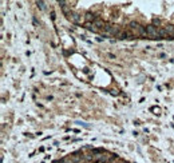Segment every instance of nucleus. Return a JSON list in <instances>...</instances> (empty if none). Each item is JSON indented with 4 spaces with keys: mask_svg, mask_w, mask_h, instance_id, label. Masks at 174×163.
I'll use <instances>...</instances> for the list:
<instances>
[{
    "mask_svg": "<svg viewBox=\"0 0 174 163\" xmlns=\"http://www.w3.org/2000/svg\"><path fill=\"white\" fill-rule=\"evenodd\" d=\"M130 29H131V34L134 36H147L146 34V27L141 26V24L135 23V21H131L130 23Z\"/></svg>",
    "mask_w": 174,
    "mask_h": 163,
    "instance_id": "f257e3e1",
    "label": "nucleus"
},
{
    "mask_svg": "<svg viewBox=\"0 0 174 163\" xmlns=\"http://www.w3.org/2000/svg\"><path fill=\"white\" fill-rule=\"evenodd\" d=\"M121 31H122V29L119 28V27L113 26V24H106V26L103 27V34H104V35H109V36H115V38H116Z\"/></svg>",
    "mask_w": 174,
    "mask_h": 163,
    "instance_id": "f03ea898",
    "label": "nucleus"
},
{
    "mask_svg": "<svg viewBox=\"0 0 174 163\" xmlns=\"http://www.w3.org/2000/svg\"><path fill=\"white\" fill-rule=\"evenodd\" d=\"M146 34L150 39H161L160 34H158V28L154 26H147L146 27Z\"/></svg>",
    "mask_w": 174,
    "mask_h": 163,
    "instance_id": "7ed1b4c3",
    "label": "nucleus"
},
{
    "mask_svg": "<svg viewBox=\"0 0 174 163\" xmlns=\"http://www.w3.org/2000/svg\"><path fill=\"white\" fill-rule=\"evenodd\" d=\"M67 19H68V20H71L73 23H75V24H81L82 21H83L84 16H82V15L78 14V12H74V11H73V14L70 15Z\"/></svg>",
    "mask_w": 174,
    "mask_h": 163,
    "instance_id": "20e7f679",
    "label": "nucleus"
},
{
    "mask_svg": "<svg viewBox=\"0 0 174 163\" xmlns=\"http://www.w3.org/2000/svg\"><path fill=\"white\" fill-rule=\"evenodd\" d=\"M165 29L168 31V35H169V39H174V26L169 24L168 27H165Z\"/></svg>",
    "mask_w": 174,
    "mask_h": 163,
    "instance_id": "39448f33",
    "label": "nucleus"
},
{
    "mask_svg": "<svg viewBox=\"0 0 174 163\" xmlns=\"http://www.w3.org/2000/svg\"><path fill=\"white\" fill-rule=\"evenodd\" d=\"M94 24H95V27H96V28H103V27L106 26V23H104V21L102 20V19H98V18L95 19V21H94Z\"/></svg>",
    "mask_w": 174,
    "mask_h": 163,
    "instance_id": "423d86ee",
    "label": "nucleus"
},
{
    "mask_svg": "<svg viewBox=\"0 0 174 163\" xmlns=\"http://www.w3.org/2000/svg\"><path fill=\"white\" fill-rule=\"evenodd\" d=\"M86 28L88 29V31H91V32H98L99 29L95 27V24L94 23H86Z\"/></svg>",
    "mask_w": 174,
    "mask_h": 163,
    "instance_id": "0eeeda50",
    "label": "nucleus"
},
{
    "mask_svg": "<svg viewBox=\"0 0 174 163\" xmlns=\"http://www.w3.org/2000/svg\"><path fill=\"white\" fill-rule=\"evenodd\" d=\"M158 34H160V38L163 39V38H169L168 35V31L165 28H158Z\"/></svg>",
    "mask_w": 174,
    "mask_h": 163,
    "instance_id": "6e6552de",
    "label": "nucleus"
},
{
    "mask_svg": "<svg viewBox=\"0 0 174 163\" xmlns=\"http://www.w3.org/2000/svg\"><path fill=\"white\" fill-rule=\"evenodd\" d=\"M36 4H38V7H40L42 9H46V6H44V3H43V1H38Z\"/></svg>",
    "mask_w": 174,
    "mask_h": 163,
    "instance_id": "1a4fd4ad",
    "label": "nucleus"
},
{
    "mask_svg": "<svg viewBox=\"0 0 174 163\" xmlns=\"http://www.w3.org/2000/svg\"><path fill=\"white\" fill-rule=\"evenodd\" d=\"M160 24H161V21L158 20V19H154V20H153V26L154 27H155V26H160Z\"/></svg>",
    "mask_w": 174,
    "mask_h": 163,
    "instance_id": "9d476101",
    "label": "nucleus"
},
{
    "mask_svg": "<svg viewBox=\"0 0 174 163\" xmlns=\"http://www.w3.org/2000/svg\"><path fill=\"white\" fill-rule=\"evenodd\" d=\"M110 92H111V95H118V91H116V90H113V91H110Z\"/></svg>",
    "mask_w": 174,
    "mask_h": 163,
    "instance_id": "9b49d317",
    "label": "nucleus"
}]
</instances>
